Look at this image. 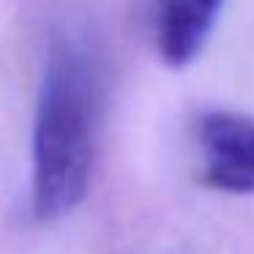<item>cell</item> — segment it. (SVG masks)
Listing matches in <instances>:
<instances>
[{"instance_id":"cell-1","label":"cell","mask_w":254,"mask_h":254,"mask_svg":"<svg viewBox=\"0 0 254 254\" xmlns=\"http://www.w3.org/2000/svg\"><path fill=\"white\" fill-rule=\"evenodd\" d=\"M93 74L74 44L52 50L33 134V208L44 221L82 202L93 164Z\"/></svg>"},{"instance_id":"cell-2","label":"cell","mask_w":254,"mask_h":254,"mask_svg":"<svg viewBox=\"0 0 254 254\" xmlns=\"http://www.w3.org/2000/svg\"><path fill=\"white\" fill-rule=\"evenodd\" d=\"M202 178L227 194H254V118L208 112L197 126Z\"/></svg>"},{"instance_id":"cell-3","label":"cell","mask_w":254,"mask_h":254,"mask_svg":"<svg viewBox=\"0 0 254 254\" xmlns=\"http://www.w3.org/2000/svg\"><path fill=\"white\" fill-rule=\"evenodd\" d=\"M224 0H159L156 44L170 66H186L199 55Z\"/></svg>"}]
</instances>
